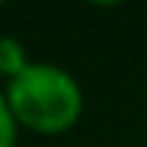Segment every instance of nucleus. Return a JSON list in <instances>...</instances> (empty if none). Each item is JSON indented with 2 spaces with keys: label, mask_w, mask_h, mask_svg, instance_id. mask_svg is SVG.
Returning a JSON list of instances; mask_svg holds the SVG:
<instances>
[{
  "label": "nucleus",
  "mask_w": 147,
  "mask_h": 147,
  "mask_svg": "<svg viewBox=\"0 0 147 147\" xmlns=\"http://www.w3.org/2000/svg\"><path fill=\"white\" fill-rule=\"evenodd\" d=\"M6 102L18 126L45 135H57L75 126L81 117V87L66 69L54 63H30L24 72L9 78Z\"/></svg>",
  "instance_id": "f257e3e1"
},
{
  "label": "nucleus",
  "mask_w": 147,
  "mask_h": 147,
  "mask_svg": "<svg viewBox=\"0 0 147 147\" xmlns=\"http://www.w3.org/2000/svg\"><path fill=\"white\" fill-rule=\"evenodd\" d=\"M27 66H30V60L24 57V45L18 39H12V36H0V72L15 78Z\"/></svg>",
  "instance_id": "f03ea898"
},
{
  "label": "nucleus",
  "mask_w": 147,
  "mask_h": 147,
  "mask_svg": "<svg viewBox=\"0 0 147 147\" xmlns=\"http://www.w3.org/2000/svg\"><path fill=\"white\" fill-rule=\"evenodd\" d=\"M15 135H18V120L6 96H0V147H15Z\"/></svg>",
  "instance_id": "7ed1b4c3"
}]
</instances>
